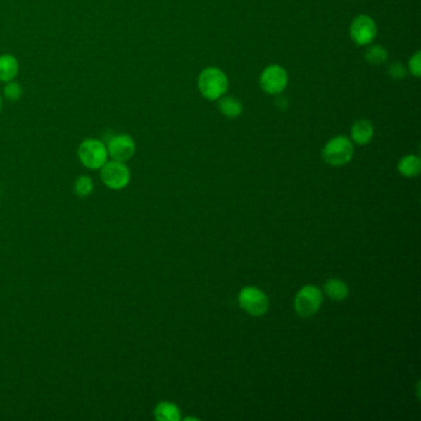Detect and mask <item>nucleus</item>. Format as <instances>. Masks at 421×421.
I'll return each mask as SVG.
<instances>
[{
    "label": "nucleus",
    "mask_w": 421,
    "mask_h": 421,
    "mask_svg": "<svg viewBox=\"0 0 421 421\" xmlns=\"http://www.w3.org/2000/svg\"><path fill=\"white\" fill-rule=\"evenodd\" d=\"M229 80L225 73L215 67L201 70L198 78L199 92L208 101H218L225 94Z\"/></svg>",
    "instance_id": "nucleus-1"
},
{
    "label": "nucleus",
    "mask_w": 421,
    "mask_h": 421,
    "mask_svg": "<svg viewBox=\"0 0 421 421\" xmlns=\"http://www.w3.org/2000/svg\"><path fill=\"white\" fill-rule=\"evenodd\" d=\"M78 160L88 170H101L109 158L106 145L98 139H87L80 144L77 151Z\"/></svg>",
    "instance_id": "nucleus-2"
},
{
    "label": "nucleus",
    "mask_w": 421,
    "mask_h": 421,
    "mask_svg": "<svg viewBox=\"0 0 421 421\" xmlns=\"http://www.w3.org/2000/svg\"><path fill=\"white\" fill-rule=\"evenodd\" d=\"M353 145L346 136H335L326 144L322 150V158L327 165L341 167L352 160Z\"/></svg>",
    "instance_id": "nucleus-3"
},
{
    "label": "nucleus",
    "mask_w": 421,
    "mask_h": 421,
    "mask_svg": "<svg viewBox=\"0 0 421 421\" xmlns=\"http://www.w3.org/2000/svg\"><path fill=\"white\" fill-rule=\"evenodd\" d=\"M101 182L113 191L124 189L130 183L131 175L125 162L120 161H106L101 168Z\"/></svg>",
    "instance_id": "nucleus-4"
},
{
    "label": "nucleus",
    "mask_w": 421,
    "mask_h": 421,
    "mask_svg": "<svg viewBox=\"0 0 421 421\" xmlns=\"http://www.w3.org/2000/svg\"><path fill=\"white\" fill-rule=\"evenodd\" d=\"M322 306V291L315 286H306L296 293L294 309L301 318H310L320 310Z\"/></svg>",
    "instance_id": "nucleus-5"
},
{
    "label": "nucleus",
    "mask_w": 421,
    "mask_h": 421,
    "mask_svg": "<svg viewBox=\"0 0 421 421\" xmlns=\"http://www.w3.org/2000/svg\"><path fill=\"white\" fill-rule=\"evenodd\" d=\"M239 304L251 316H262L270 308V301L265 291L256 287H246L239 294Z\"/></svg>",
    "instance_id": "nucleus-6"
},
{
    "label": "nucleus",
    "mask_w": 421,
    "mask_h": 421,
    "mask_svg": "<svg viewBox=\"0 0 421 421\" xmlns=\"http://www.w3.org/2000/svg\"><path fill=\"white\" fill-rule=\"evenodd\" d=\"M287 84H288V75L281 65H268L260 77V86L262 91L266 92L267 94L271 96L281 94L282 92L286 89Z\"/></svg>",
    "instance_id": "nucleus-7"
},
{
    "label": "nucleus",
    "mask_w": 421,
    "mask_h": 421,
    "mask_svg": "<svg viewBox=\"0 0 421 421\" xmlns=\"http://www.w3.org/2000/svg\"><path fill=\"white\" fill-rule=\"evenodd\" d=\"M350 36L352 41L360 46L372 44L376 39L377 25L371 16L358 15L353 19L350 26Z\"/></svg>",
    "instance_id": "nucleus-8"
},
{
    "label": "nucleus",
    "mask_w": 421,
    "mask_h": 421,
    "mask_svg": "<svg viewBox=\"0 0 421 421\" xmlns=\"http://www.w3.org/2000/svg\"><path fill=\"white\" fill-rule=\"evenodd\" d=\"M106 150L111 157V160L126 162L131 160L135 155V140L127 134L113 136L106 144Z\"/></svg>",
    "instance_id": "nucleus-9"
},
{
    "label": "nucleus",
    "mask_w": 421,
    "mask_h": 421,
    "mask_svg": "<svg viewBox=\"0 0 421 421\" xmlns=\"http://www.w3.org/2000/svg\"><path fill=\"white\" fill-rule=\"evenodd\" d=\"M375 136V126L367 119L355 121L351 126V139L357 145H367Z\"/></svg>",
    "instance_id": "nucleus-10"
},
{
    "label": "nucleus",
    "mask_w": 421,
    "mask_h": 421,
    "mask_svg": "<svg viewBox=\"0 0 421 421\" xmlns=\"http://www.w3.org/2000/svg\"><path fill=\"white\" fill-rule=\"evenodd\" d=\"M20 65L15 56L11 54H4L0 55V82L1 83H8L11 80H14L16 75H19Z\"/></svg>",
    "instance_id": "nucleus-11"
},
{
    "label": "nucleus",
    "mask_w": 421,
    "mask_h": 421,
    "mask_svg": "<svg viewBox=\"0 0 421 421\" xmlns=\"http://www.w3.org/2000/svg\"><path fill=\"white\" fill-rule=\"evenodd\" d=\"M155 417L158 421H180L181 420V410L173 403L161 401L156 406Z\"/></svg>",
    "instance_id": "nucleus-12"
},
{
    "label": "nucleus",
    "mask_w": 421,
    "mask_h": 421,
    "mask_svg": "<svg viewBox=\"0 0 421 421\" xmlns=\"http://www.w3.org/2000/svg\"><path fill=\"white\" fill-rule=\"evenodd\" d=\"M324 291L326 293V296L334 299V301H345L350 289L345 282L341 279H337V278H332L326 282L325 286H324Z\"/></svg>",
    "instance_id": "nucleus-13"
},
{
    "label": "nucleus",
    "mask_w": 421,
    "mask_h": 421,
    "mask_svg": "<svg viewBox=\"0 0 421 421\" xmlns=\"http://www.w3.org/2000/svg\"><path fill=\"white\" fill-rule=\"evenodd\" d=\"M218 106H219V111H220L222 115H225L226 118H230V119H235L237 116H240L242 114V104L237 98L234 96H221L218 99Z\"/></svg>",
    "instance_id": "nucleus-14"
},
{
    "label": "nucleus",
    "mask_w": 421,
    "mask_h": 421,
    "mask_svg": "<svg viewBox=\"0 0 421 421\" xmlns=\"http://www.w3.org/2000/svg\"><path fill=\"white\" fill-rule=\"evenodd\" d=\"M398 171L408 178L416 177L421 171V161L417 156L408 155L403 157L398 163Z\"/></svg>",
    "instance_id": "nucleus-15"
},
{
    "label": "nucleus",
    "mask_w": 421,
    "mask_h": 421,
    "mask_svg": "<svg viewBox=\"0 0 421 421\" xmlns=\"http://www.w3.org/2000/svg\"><path fill=\"white\" fill-rule=\"evenodd\" d=\"M365 58L370 65H383L388 58V52L384 47L379 45H373L366 51Z\"/></svg>",
    "instance_id": "nucleus-16"
},
{
    "label": "nucleus",
    "mask_w": 421,
    "mask_h": 421,
    "mask_svg": "<svg viewBox=\"0 0 421 421\" xmlns=\"http://www.w3.org/2000/svg\"><path fill=\"white\" fill-rule=\"evenodd\" d=\"M93 188H94V184H93L91 177L80 176L77 178L75 183V191L77 196L80 198H86L93 191Z\"/></svg>",
    "instance_id": "nucleus-17"
},
{
    "label": "nucleus",
    "mask_w": 421,
    "mask_h": 421,
    "mask_svg": "<svg viewBox=\"0 0 421 421\" xmlns=\"http://www.w3.org/2000/svg\"><path fill=\"white\" fill-rule=\"evenodd\" d=\"M3 93H4V96H6L8 101L15 103V101H19L21 96H23V88H21L20 84H19L18 82L11 80V82L6 83V87H4V89H3Z\"/></svg>",
    "instance_id": "nucleus-18"
},
{
    "label": "nucleus",
    "mask_w": 421,
    "mask_h": 421,
    "mask_svg": "<svg viewBox=\"0 0 421 421\" xmlns=\"http://www.w3.org/2000/svg\"><path fill=\"white\" fill-rule=\"evenodd\" d=\"M388 75L391 78L396 80H401L406 78V68L399 62H394L388 67Z\"/></svg>",
    "instance_id": "nucleus-19"
},
{
    "label": "nucleus",
    "mask_w": 421,
    "mask_h": 421,
    "mask_svg": "<svg viewBox=\"0 0 421 421\" xmlns=\"http://www.w3.org/2000/svg\"><path fill=\"white\" fill-rule=\"evenodd\" d=\"M409 70L411 72V75L419 78L421 75V58L420 52L417 51L414 55L411 56L410 60H409Z\"/></svg>",
    "instance_id": "nucleus-20"
},
{
    "label": "nucleus",
    "mask_w": 421,
    "mask_h": 421,
    "mask_svg": "<svg viewBox=\"0 0 421 421\" xmlns=\"http://www.w3.org/2000/svg\"><path fill=\"white\" fill-rule=\"evenodd\" d=\"M1 109H3V99H1V96H0V113H1Z\"/></svg>",
    "instance_id": "nucleus-21"
}]
</instances>
